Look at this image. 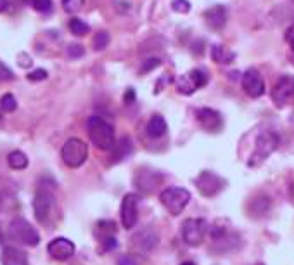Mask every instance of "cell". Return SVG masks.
Masks as SVG:
<instances>
[{"mask_svg":"<svg viewBox=\"0 0 294 265\" xmlns=\"http://www.w3.org/2000/svg\"><path fill=\"white\" fill-rule=\"evenodd\" d=\"M291 47H292V52H294V40L291 42Z\"/></svg>","mask_w":294,"mask_h":265,"instance_id":"40","label":"cell"},{"mask_svg":"<svg viewBox=\"0 0 294 265\" xmlns=\"http://www.w3.org/2000/svg\"><path fill=\"white\" fill-rule=\"evenodd\" d=\"M100 241H102V245H104V250H106V251H111V250H115V248L118 246V243H116V238H115V236H107V238L100 239Z\"/></svg>","mask_w":294,"mask_h":265,"instance_id":"34","label":"cell"},{"mask_svg":"<svg viewBox=\"0 0 294 265\" xmlns=\"http://www.w3.org/2000/svg\"><path fill=\"white\" fill-rule=\"evenodd\" d=\"M187 75L191 77L192 83L196 85V88H201V87H204L206 83H208V75H206L204 71H201V70H192V71H189Z\"/></svg>","mask_w":294,"mask_h":265,"instance_id":"25","label":"cell"},{"mask_svg":"<svg viewBox=\"0 0 294 265\" xmlns=\"http://www.w3.org/2000/svg\"><path fill=\"white\" fill-rule=\"evenodd\" d=\"M145 130H147V136L149 137L159 139V137H163L166 134L168 125H166L165 118H163L161 115H154V116H151L149 121H147Z\"/></svg>","mask_w":294,"mask_h":265,"instance_id":"18","label":"cell"},{"mask_svg":"<svg viewBox=\"0 0 294 265\" xmlns=\"http://www.w3.org/2000/svg\"><path fill=\"white\" fill-rule=\"evenodd\" d=\"M159 64H161V61H159L158 57H151V59H145V61L142 62L140 73H149V71H153L154 68H158Z\"/></svg>","mask_w":294,"mask_h":265,"instance_id":"30","label":"cell"},{"mask_svg":"<svg viewBox=\"0 0 294 265\" xmlns=\"http://www.w3.org/2000/svg\"><path fill=\"white\" fill-rule=\"evenodd\" d=\"M171 9L175 12H180V14H187L191 11V2L189 0H173L171 2Z\"/></svg>","mask_w":294,"mask_h":265,"instance_id":"28","label":"cell"},{"mask_svg":"<svg viewBox=\"0 0 294 265\" xmlns=\"http://www.w3.org/2000/svg\"><path fill=\"white\" fill-rule=\"evenodd\" d=\"M68 54L71 57H82L83 54H85V49H83V45H80V44H71L68 47Z\"/></svg>","mask_w":294,"mask_h":265,"instance_id":"32","label":"cell"},{"mask_svg":"<svg viewBox=\"0 0 294 265\" xmlns=\"http://www.w3.org/2000/svg\"><path fill=\"white\" fill-rule=\"evenodd\" d=\"M7 236L11 239H14V241L26 246H39L40 243V234L24 218H14V220H11L9 227H7Z\"/></svg>","mask_w":294,"mask_h":265,"instance_id":"2","label":"cell"},{"mask_svg":"<svg viewBox=\"0 0 294 265\" xmlns=\"http://www.w3.org/2000/svg\"><path fill=\"white\" fill-rule=\"evenodd\" d=\"M197 116V121L201 123V127L204 130H208V132H220L222 128H224V118L218 111L211 108H201L197 109L196 113Z\"/></svg>","mask_w":294,"mask_h":265,"instance_id":"10","label":"cell"},{"mask_svg":"<svg viewBox=\"0 0 294 265\" xmlns=\"http://www.w3.org/2000/svg\"><path fill=\"white\" fill-rule=\"evenodd\" d=\"M180 265H196L194 262H183V263H180Z\"/></svg>","mask_w":294,"mask_h":265,"instance_id":"39","label":"cell"},{"mask_svg":"<svg viewBox=\"0 0 294 265\" xmlns=\"http://www.w3.org/2000/svg\"><path fill=\"white\" fill-rule=\"evenodd\" d=\"M196 187L199 189V192L203 196L213 197V196H216L220 191H224L225 180L222 179L220 175H216L215 172L204 170L196 177Z\"/></svg>","mask_w":294,"mask_h":265,"instance_id":"7","label":"cell"},{"mask_svg":"<svg viewBox=\"0 0 294 265\" xmlns=\"http://www.w3.org/2000/svg\"><path fill=\"white\" fill-rule=\"evenodd\" d=\"M2 265H29L28 256L23 250H18L14 246H6L2 250Z\"/></svg>","mask_w":294,"mask_h":265,"instance_id":"17","label":"cell"},{"mask_svg":"<svg viewBox=\"0 0 294 265\" xmlns=\"http://www.w3.org/2000/svg\"><path fill=\"white\" fill-rule=\"evenodd\" d=\"M132 153V142H130L128 137H123L118 144H115L113 147V154H111V161L113 163H118L121 159H125L128 154Z\"/></svg>","mask_w":294,"mask_h":265,"instance_id":"19","label":"cell"},{"mask_svg":"<svg viewBox=\"0 0 294 265\" xmlns=\"http://www.w3.org/2000/svg\"><path fill=\"white\" fill-rule=\"evenodd\" d=\"M69 29H71V33L73 35H77V37H83V35H87L88 33V24L85 23V21H82V19H78V18H73L69 21Z\"/></svg>","mask_w":294,"mask_h":265,"instance_id":"23","label":"cell"},{"mask_svg":"<svg viewBox=\"0 0 294 265\" xmlns=\"http://www.w3.org/2000/svg\"><path fill=\"white\" fill-rule=\"evenodd\" d=\"M61 158H62V161H64V165L69 168L82 167L88 158V146L82 141V139L71 137L64 142V146H62Z\"/></svg>","mask_w":294,"mask_h":265,"instance_id":"3","label":"cell"},{"mask_svg":"<svg viewBox=\"0 0 294 265\" xmlns=\"http://www.w3.org/2000/svg\"><path fill=\"white\" fill-rule=\"evenodd\" d=\"M0 108L6 113H12L18 108V101H16V97L12 94H4L2 99H0Z\"/></svg>","mask_w":294,"mask_h":265,"instance_id":"24","label":"cell"},{"mask_svg":"<svg viewBox=\"0 0 294 265\" xmlns=\"http://www.w3.org/2000/svg\"><path fill=\"white\" fill-rule=\"evenodd\" d=\"M197 90L196 85L192 83V80L189 75H182V77L178 78V92L180 94H186V95H191L194 94V92Z\"/></svg>","mask_w":294,"mask_h":265,"instance_id":"22","label":"cell"},{"mask_svg":"<svg viewBox=\"0 0 294 265\" xmlns=\"http://www.w3.org/2000/svg\"><path fill=\"white\" fill-rule=\"evenodd\" d=\"M242 88L249 97H262L265 94V82L256 70H247L242 75Z\"/></svg>","mask_w":294,"mask_h":265,"instance_id":"13","label":"cell"},{"mask_svg":"<svg viewBox=\"0 0 294 265\" xmlns=\"http://www.w3.org/2000/svg\"><path fill=\"white\" fill-rule=\"evenodd\" d=\"M159 200H161V205L168 210V213L178 217L191 201V192L183 187H168L159 194Z\"/></svg>","mask_w":294,"mask_h":265,"instance_id":"4","label":"cell"},{"mask_svg":"<svg viewBox=\"0 0 294 265\" xmlns=\"http://www.w3.org/2000/svg\"><path fill=\"white\" fill-rule=\"evenodd\" d=\"M7 80H14V73L4 62H0V82H7Z\"/></svg>","mask_w":294,"mask_h":265,"instance_id":"33","label":"cell"},{"mask_svg":"<svg viewBox=\"0 0 294 265\" xmlns=\"http://www.w3.org/2000/svg\"><path fill=\"white\" fill-rule=\"evenodd\" d=\"M83 6H85V0H62V9L68 14H75V12L82 11Z\"/></svg>","mask_w":294,"mask_h":265,"instance_id":"26","label":"cell"},{"mask_svg":"<svg viewBox=\"0 0 294 265\" xmlns=\"http://www.w3.org/2000/svg\"><path fill=\"white\" fill-rule=\"evenodd\" d=\"M7 7H9V2L7 0H0V12L7 11Z\"/></svg>","mask_w":294,"mask_h":265,"instance_id":"38","label":"cell"},{"mask_svg":"<svg viewBox=\"0 0 294 265\" xmlns=\"http://www.w3.org/2000/svg\"><path fill=\"white\" fill-rule=\"evenodd\" d=\"M109 45V33L107 31H99L94 37V49L95 50H104Z\"/></svg>","mask_w":294,"mask_h":265,"instance_id":"27","label":"cell"},{"mask_svg":"<svg viewBox=\"0 0 294 265\" xmlns=\"http://www.w3.org/2000/svg\"><path fill=\"white\" fill-rule=\"evenodd\" d=\"M26 77L29 82H42V80L47 78V71L44 68H40V70H35V71H31V73H28Z\"/></svg>","mask_w":294,"mask_h":265,"instance_id":"31","label":"cell"},{"mask_svg":"<svg viewBox=\"0 0 294 265\" xmlns=\"http://www.w3.org/2000/svg\"><path fill=\"white\" fill-rule=\"evenodd\" d=\"M120 265H135V262H132L130 256H123V258L120 260Z\"/></svg>","mask_w":294,"mask_h":265,"instance_id":"37","label":"cell"},{"mask_svg":"<svg viewBox=\"0 0 294 265\" xmlns=\"http://www.w3.org/2000/svg\"><path fill=\"white\" fill-rule=\"evenodd\" d=\"M163 177L158 172H145V170H137L135 174V186L144 192H154L161 182Z\"/></svg>","mask_w":294,"mask_h":265,"instance_id":"14","label":"cell"},{"mask_svg":"<svg viewBox=\"0 0 294 265\" xmlns=\"http://www.w3.org/2000/svg\"><path fill=\"white\" fill-rule=\"evenodd\" d=\"M277 146H279V137H277V134L268 132V130L267 132H262L258 136V139H256L254 151H253V154H251L247 165L249 167H260L265 159H267L277 149Z\"/></svg>","mask_w":294,"mask_h":265,"instance_id":"5","label":"cell"},{"mask_svg":"<svg viewBox=\"0 0 294 265\" xmlns=\"http://www.w3.org/2000/svg\"><path fill=\"white\" fill-rule=\"evenodd\" d=\"M54 205V196L45 189H40L33 197V212H35V218L39 222H45L50 215V210Z\"/></svg>","mask_w":294,"mask_h":265,"instance_id":"12","label":"cell"},{"mask_svg":"<svg viewBox=\"0 0 294 265\" xmlns=\"http://www.w3.org/2000/svg\"><path fill=\"white\" fill-rule=\"evenodd\" d=\"M158 241H159V236L153 229H144L133 236V246L140 251H151L153 248L158 246Z\"/></svg>","mask_w":294,"mask_h":265,"instance_id":"16","label":"cell"},{"mask_svg":"<svg viewBox=\"0 0 294 265\" xmlns=\"http://www.w3.org/2000/svg\"><path fill=\"white\" fill-rule=\"evenodd\" d=\"M208 233V222L204 218H186L182 224V238L189 246H199Z\"/></svg>","mask_w":294,"mask_h":265,"instance_id":"6","label":"cell"},{"mask_svg":"<svg viewBox=\"0 0 294 265\" xmlns=\"http://www.w3.org/2000/svg\"><path fill=\"white\" fill-rule=\"evenodd\" d=\"M204 21L211 29L220 31V29L227 24V9L224 6H220V4L209 7V9L204 12Z\"/></svg>","mask_w":294,"mask_h":265,"instance_id":"15","label":"cell"},{"mask_svg":"<svg viewBox=\"0 0 294 265\" xmlns=\"http://www.w3.org/2000/svg\"><path fill=\"white\" fill-rule=\"evenodd\" d=\"M7 163L14 170H23V168L28 167V156L23 151H12V153H9V156H7Z\"/></svg>","mask_w":294,"mask_h":265,"instance_id":"21","label":"cell"},{"mask_svg":"<svg viewBox=\"0 0 294 265\" xmlns=\"http://www.w3.org/2000/svg\"><path fill=\"white\" fill-rule=\"evenodd\" d=\"M137 205L138 196L137 194H127L121 201V224L125 229H133L137 225L138 215H137Z\"/></svg>","mask_w":294,"mask_h":265,"instance_id":"9","label":"cell"},{"mask_svg":"<svg viewBox=\"0 0 294 265\" xmlns=\"http://www.w3.org/2000/svg\"><path fill=\"white\" fill-rule=\"evenodd\" d=\"M18 62H19V66H23V68H28V66H31V59H29L26 54H21Z\"/></svg>","mask_w":294,"mask_h":265,"instance_id":"36","label":"cell"},{"mask_svg":"<svg viewBox=\"0 0 294 265\" xmlns=\"http://www.w3.org/2000/svg\"><path fill=\"white\" fill-rule=\"evenodd\" d=\"M291 97H294V77H291V75H282L275 82L274 90H272V99H274L277 106H282Z\"/></svg>","mask_w":294,"mask_h":265,"instance_id":"8","label":"cell"},{"mask_svg":"<svg viewBox=\"0 0 294 265\" xmlns=\"http://www.w3.org/2000/svg\"><path fill=\"white\" fill-rule=\"evenodd\" d=\"M87 130H88V137H90L92 144H94L97 149L109 151L113 149L116 144L115 139V128H113L111 123H107L102 116H90L87 121Z\"/></svg>","mask_w":294,"mask_h":265,"instance_id":"1","label":"cell"},{"mask_svg":"<svg viewBox=\"0 0 294 265\" xmlns=\"http://www.w3.org/2000/svg\"><path fill=\"white\" fill-rule=\"evenodd\" d=\"M125 103L127 104H132L133 101H135V92H133V88H128L127 92H125Z\"/></svg>","mask_w":294,"mask_h":265,"instance_id":"35","label":"cell"},{"mask_svg":"<svg viewBox=\"0 0 294 265\" xmlns=\"http://www.w3.org/2000/svg\"><path fill=\"white\" fill-rule=\"evenodd\" d=\"M47 251L54 260L64 262V260H69L75 255V245L68 238H56L49 243Z\"/></svg>","mask_w":294,"mask_h":265,"instance_id":"11","label":"cell"},{"mask_svg":"<svg viewBox=\"0 0 294 265\" xmlns=\"http://www.w3.org/2000/svg\"><path fill=\"white\" fill-rule=\"evenodd\" d=\"M31 6L40 12H49L52 11V0H31Z\"/></svg>","mask_w":294,"mask_h":265,"instance_id":"29","label":"cell"},{"mask_svg":"<svg viewBox=\"0 0 294 265\" xmlns=\"http://www.w3.org/2000/svg\"><path fill=\"white\" fill-rule=\"evenodd\" d=\"M211 56H213V61L218 62V64H229V62L234 61L235 54L227 50L225 47H222V45H213Z\"/></svg>","mask_w":294,"mask_h":265,"instance_id":"20","label":"cell"}]
</instances>
